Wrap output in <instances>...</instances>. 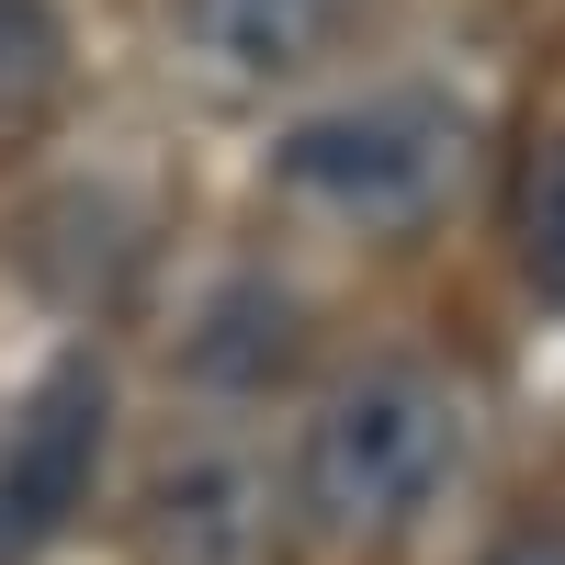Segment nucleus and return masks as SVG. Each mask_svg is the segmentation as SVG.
I'll use <instances>...</instances> for the list:
<instances>
[{
	"mask_svg": "<svg viewBox=\"0 0 565 565\" xmlns=\"http://www.w3.org/2000/svg\"><path fill=\"white\" fill-rule=\"evenodd\" d=\"M463 418L452 373L430 362H362L317 396L306 441H295V509L328 554H373V543H407L418 521L441 509V487L463 476Z\"/></svg>",
	"mask_w": 565,
	"mask_h": 565,
	"instance_id": "f257e3e1",
	"label": "nucleus"
},
{
	"mask_svg": "<svg viewBox=\"0 0 565 565\" xmlns=\"http://www.w3.org/2000/svg\"><path fill=\"white\" fill-rule=\"evenodd\" d=\"M452 170H463V103L452 90H362L340 114L282 125V148H271L282 193H306L317 215L362 226V238L430 226L441 193H452Z\"/></svg>",
	"mask_w": 565,
	"mask_h": 565,
	"instance_id": "f03ea898",
	"label": "nucleus"
},
{
	"mask_svg": "<svg viewBox=\"0 0 565 565\" xmlns=\"http://www.w3.org/2000/svg\"><path fill=\"white\" fill-rule=\"evenodd\" d=\"M103 418H114V385L90 351H57L34 373V396L0 430V565H34L79 521L90 476H103Z\"/></svg>",
	"mask_w": 565,
	"mask_h": 565,
	"instance_id": "7ed1b4c3",
	"label": "nucleus"
},
{
	"mask_svg": "<svg viewBox=\"0 0 565 565\" xmlns=\"http://www.w3.org/2000/svg\"><path fill=\"white\" fill-rule=\"evenodd\" d=\"M351 0H170V34L215 90H271L340 45Z\"/></svg>",
	"mask_w": 565,
	"mask_h": 565,
	"instance_id": "20e7f679",
	"label": "nucleus"
},
{
	"mask_svg": "<svg viewBox=\"0 0 565 565\" xmlns=\"http://www.w3.org/2000/svg\"><path fill=\"white\" fill-rule=\"evenodd\" d=\"M306 351V306L295 295H282V282H226V295L204 306V328H193V373H204V385H271V373L282 362H295Z\"/></svg>",
	"mask_w": 565,
	"mask_h": 565,
	"instance_id": "39448f33",
	"label": "nucleus"
},
{
	"mask_svg": "<svg viewBox=\"0 0 565 565\" xmlns=\"http://www.w3.org/2000/svg\"><path fill=\"white\" fill-rule=\"evenodd\" d=\"M509 260L543 306H565V125H543L509 170Z\"/></svg>",
	"mask_w": 565,
	"mask_h": 565,
	"instance_id": "423d86ee",
	"label": "nucleus"
},
{
	"mask_svg": "<svg viewBox=\"0 0 565 565\" xmlns=\"http://www.w3.org/2000/svg\"><path fill=\"white\" fill-rule=\"evenodd\" d=\"M57 90H68V23H57V0H0V136L45 125Z\"/></svg>",
	"mask_w": 565,
	"mask_h": 565,
	"instance_id": "0eeeda50",
	"label": "nucleus"
},
{
	"mask_svg": "<svg viewBox=\"0 0 565 565\" xmlns=\"http://www.w3.org/2000/svg\"><path fill=\"white\" fill-rule=\"evenodd\" d=\"M487 565H565V509H543V521H509L487 543Z\"/></svg>",
	"mask_w": 565,
	"mask_h": 565,
	"instance_id": "6e6552de",
	"label": "nucleus"
}]
</instances>
